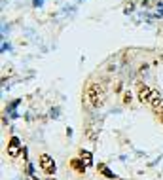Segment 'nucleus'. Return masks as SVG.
I'll return each mask as SVG.
<instances>
[{
    "label": "nucleus",
    "instance_id": "1",
    "mask_svg": "<svg viewBox=\"0 0 163 180\" xmlns=\"http://www.w3.org/2000/svg\"><path fill=\"white\" fill-rule=\"evenodd\" d=\"M87 100L91 103V106H95V108L103 106V103H104V91H103V87L99 83H91L87 87Z\"/></svg>",
    "mask_w": 163,
    "mask_h": 180
},
{
    "label": "nucleus",
    "instance_id": "2",
    "mask_svg": "<svg viewBox=\"0 0 163 180\" xmlns=\"http://www.w3.org/2000/svg\"><path fill=\"white\" fill-rule=\"evenodd\" d=\"M40 167H42V171H44L46 175H53L55 172V161L51 159V155L42 154L40 155Z\"/></svg>",
    "mask_w": 163,
    "mask_h": 180
},
{
    "label": "nucleus",
    "instance_id": "3",
    "mask_svg": "<svg viewBox=\"0 0 163 180\" xmlns=\"http://www.w3.org/2000/svg\"><path fill=\"white\" fill-rule=\"evenodd\" d=\"M19 150H21L19 139H17V136H11L10 144H8V155H10V157H17V155H19Z\"/></svg>",
    "mask_w": 163,
    "mask_h": 180
},
{
    "label": "nucleus",
    "instance_id": "4",
    "mask_svg": "<svg viewBox=\"0 0 163 180\" xmlns=\"http://www.w3.org/2000/svg\"><path fill=\"white\" fill-rule=\"evenodd\" d=\"M150 95H152V89L148 87V85H140V87H139V100H140L142 104H148Z\"/></svg>",
    "mask_w": 163,
    "mask_h": 180
},
{
    "label": "nucleus",
    "instance_id": "5",
    "mask_svg": "<svg viewBox=\"0 0 163 180\" xmlns=\"http://www.w3.org/2000/svg\"><path fill=\"white\" fill-rule=\"evenodd\" d=\"M80 159L86 163V167H91V165H93V155H91L89 150H82V152H80Z\"/></svg>",
    "mask_w": 163,
    "mask_h": 180
},
{
    "label": "nucleus",
    "instance_id": "6",
    "mask_svg": "<svg viewBox=\"0 0 163 180\" xmlns=\"http://www.w3.org/2000/svg\"><path fill=\"white\" fill-rule=\"evenodd\" d=\"M70 165H72V169L74 171H78V172H86V163H83L82 159H72V161H70Z\"/></svg>",
    "mask_w": 163,
    "mask_h": 180
},
{
    "label": "nucleus",
    "instance_id": "7",
    "mask_svg": "<svg viewBox=\"0 0 163 180\" xmlns=\"http://www.w3.org/2000/svg\"><path fill=\"white\" fill-rule=\"evenodd\" d=\"M97 169H99V172H101V175H104L106 178H116V176H114V172H112L108 167H106L104 163H99V165H97Z\"/></svg>",
    "mask_w": 163,
    "mask_h": 180
},
{
    "label": "nucleus",
    "instance_id": "8",
    "mask_svg": "<svg viewBox=\"0 0 163 180\" xmlns=\"http://www.w3.org/2000/svg\"><path fill=\"white\" fill-rule=\"evenodd\" d=\"M123 103H125V104L131 103V93H125V95H123Z\"/></svg>",
    "mask_w": 163,
    "mask_h": 180
},
{
    "label": "nucleus",
    "instance_id": "9",
    "mask_svg": "<svg viewBox=\"0 0 163 180\" xmlns=\"http://www.w3.org/2000/svg\"><path fill=\"white\" fill-rule=\"evenodd\" d=\"M161 121H163V118H161Z\"/></svg>",
    "mask_w": 163,
    "mask_h": 180
}]
</instances>
